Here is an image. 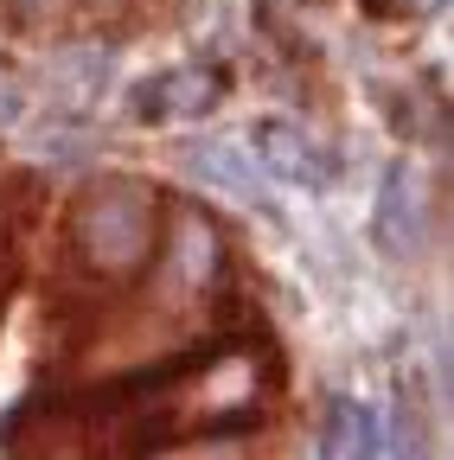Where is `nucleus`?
Listing matches in <instances>:
<instances>
[{
	"label": "nucleus",
	"mask_w": 454,
	"mask_h": 460,
	"mask_svg": "<svg viewBox=\"0 0 454 460\" xmlns=\"http://www.w3.org/2000/svg\"><path fill=\"white\" fill-rule=\"evenodd\" d=\"M174 256H180V281H211L218 275V230L199 217V211H186L180 224H174Z\"/></svg>",
	"instance_id": "0eeeda50"
},
{
	"label": "nucleus",
	"mask_w": 454,
	"mask_h": 460,
	"mask_svg": "<svg viewBox=\"0 0 454 460\" xmlns=\"http://www.w3.org/2000/svg\"><path fill=\"white\" fill-rule=\"evenodd\" d=\"M186 166L199 172V180H211L218 192H231L237 205L269 211V186H263V166L250 160V147H237V141H192Z\"/></svg>",
	"instance_id": "20e7f679"
},
{
	"label": "nucleus",
	"mask_w": 454,
	"mask_h": 460,
	"mask_svg": "<svg viewBox=\"0 0 454 460\" xmlns=\"http://www.w3.org/2000/svg\"><path fill=\"white\" fill-rule=\"evenodd\" d=\"M77 250L96 275H141L160 250V199L141 180H96L77 199Z\"/></svg>",
	"instance_id": "f257e3e1"
},
{
	"label": "nucleus",
	"mask_w": 454,
	"mask_h": 460,
	"mask_svg": "<svg viewBox=\"0 0 454 460\" xmlns=\"http://www.w3.org/2000/svg\"><path fill=\"white\" fill-rule=\"evenodd\" d=\"M263 172H275V180H295L301 192H326L333 186V160L289 122H263L256 128V154H250Z\"/></svg>",
	"instance_id": "7ed1b4c3"
},
{
	"label": "nucleus",
	"mask_w": 454,
	"mask_h": 460,
	"mask_svg": "<svg viewBox=\"0 0 454 460\" xmlns=\"http://www.w3.org/2000/svg\"><path fill=\"white\" fill-rule=\"evenodd\" d=\"M166 460H244L231 441H186V447H174Z\"/></svg>",
	"instance_id": "6e6552de"
},
{
	"label": "nucleus",
	"mask_w": 454,
	"mask_h": 460,
	"mask_svg": "<svg viewBox=\"0 0 454 460\" xmlns=\"http://www.w3.org/2000/svg\"><path fill=\"white\" fill-rule=\"evenodd\" d=\"M378 237L390 256H416L429 243V192H423V172L410 160H396L384 172V192H378Z\"/></svg>",
	"instance_id": "f03ea898"
},
{
	"label": "nucleus",
	"mask_w": 454,
	"mask_h": 460,
	"mask_svg": "<svg viewBox=\"0 0 454 460\" xmlns=\"http://www.w3.org/2000/svg\"><path fill=\"white\" fill-rule=\"evenodd\" d=\"M7 7H20V13H51V7H65V0H7Z\"/></svg>",
	"instance_id": "1a4fd4ad"
},
{
	"label": "nucleus",
	"mask_w": 454,
	"mask_h": 460,
	"mask_svg": "<svg viewBox=\"0 0 454 460\" xmlns=\"http://www.w3.org/2000/svg\"><path fill=\"white\" fill-rule=\"evenodd\" d=\"M384 447V429H378V410L359 396H333L326 402V454L333 460H378Z\"/></svg>",
	"instance_id": "423d86ee"
},
{
	"label": "nucleus",
	"mask_w": 454,
	"mask_h": 460,
	"mask_svg": "<svg viewBox=\"0 0 454 460\" xmlns=\"http://www.w3.org/2000/svg\"><path fill=\"white\" fill-rule=\"evenodd\" d=\"M218 77H199V71H160L154 84H141L135 90V115L141 122H180V115H199V109H211L218 102Z\"/></svg>",
	"instance_id": "39448f33"
}]
</instances>
